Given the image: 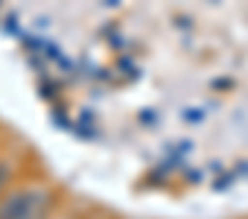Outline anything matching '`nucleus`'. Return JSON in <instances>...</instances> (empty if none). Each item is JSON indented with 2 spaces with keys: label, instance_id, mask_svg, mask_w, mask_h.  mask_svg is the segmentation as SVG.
Wrapping results in <instances>:
<instances>
[{
  "label": "nucleus",
  "instance_id": "nucleus-1",
  "mask_svg": "<svg viewBox=\"0 0 248 219\" xmlns=\"http://www.w3.org/2000/svg\"><path fill=\"white\" fill-rule=\"evenodd\" d=\"M53 193L44 187H18L0 193V219H47Z\"/></svg>",
  "mask_w": 248,
  "mask_h": 219
},
{
  "label": "nucleus",
  "instance_id": "nucleus-2",
  "mask_svg": "<svg viewBox=\"0 0 248 219\" xmlns=\"http://www.w3.org/2000/svg\"><path fill=\"white\" fill-rule=\"evenodd\" d=\"M9 187V170L6 167H0V193H3Z\"/></svg>",
  "mask_w": 248,
  "mask_h": 219
}]
</instances>
